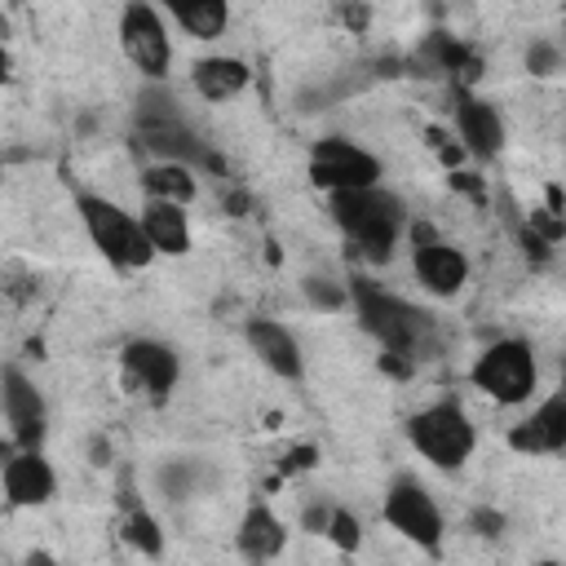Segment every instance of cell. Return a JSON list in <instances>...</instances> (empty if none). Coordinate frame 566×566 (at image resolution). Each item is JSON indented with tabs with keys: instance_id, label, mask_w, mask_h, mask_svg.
Listing matches in <instances>:
<instances>
[{
	"instance_id": "cell-16",
	"label": "cell",
	"mask_w": 566,
	"mask_h": 566,
	"mask_svg": "<svg viewBox=\"0 0 566 566\" xmlns=\"http://www.w3.org/2000/svg\"><path fill=\"white\" fill-rule=\"evenodd\" d=\"M248 84H252V66L234 53H208V57L190 62V88L212 106L243 97Z\"/></svg>"
},
{
	"instance_id": "cell-22",
	"label": "cell",
	"mask_w": 566,
	"mask_h": 566,
	"mask_svg": "<svg viewBox=\"0 0 566 566\" xmlns=\"http://www.w3.org/2000/svg\"><path fill=\"white\" fill-rule=\"evenodd\" d=\"M323 535H327L340 553H354V548L363 544V522H358V513H349V509H332L327 522H323Z\"/></svg>"
},
{
	"instance_id": "cell-18",
	"label": "cell",
	"mask_w": 566,
	"mask_h": 566,
	"mask_svg": "<svg viewBox=\"0 0 566 566\" xmlns=\"http://www.w3.org/2000/svg\"><path fill=\"white\" fill-rule=\"evenodd\" d=\"M234 544H239V553L252 557V562H274V557L287 548V526H283V517H279L270 504H252V509L239 517Z\"/></svg>"
},
{
	"instance_id": "cell-12",
	"label": "cell",
	"mask_w": 566,
	"mask_h": 566,
	"mask_svg": "<svg viewBox=\"0 0 566 566\" xmlns=\"http://www.w3.org/2000/svg\"><path fill=\"white\" fill-rule=\"evenodd\" d=\"M0 491L13 509H44L57 495V469L40 447H13L0 460Z\"/></svg>"
},
{
	"instance_id": "cell-15",
	"label": "cell",
	"mask_w": 566,
	"mask_h": 566,
	"mask_svg": "<svg viewBox=\"0 0 566 566\" xmlns=\"http://www.w3.org/2000/svg\"><path fill=\"white\" fill-rule=\"evenodd\" d=\"M509 447L517 455H557V451H566V394L539 398V407H531V416L509 429Z\"/></svg>"
},
{
	"instance_id": "cell-2",
	"label": "cell",
	"mask_w": 566,
	"mask_h": 566,
	"mask_svg": "<svg viewBox=\"0 0 566 566\" xmlns=\"http://www.w3.org/2000/svg\"><path fill=\"white\" fill-rule=\"evenodd\" d=\"M407 442L411 451L429 464V469H442V473H455L473 460L478 451V424L469 420V411L455 402V398H438L429 407H420L411 420H407Z\"/></svg>"
},
{
	"instance_id": "cell-4",
	"label": "cell",
	"mask_w": 566,
	"mask_h": 566,
	"mask_svg": "<svg viewBox=\"0 0 566 566\" xmlns=\"http://www.w3.org/2000/svg\"><path fill=\"white\" fill-rule=\"evenodd\" d=\"M469 385L491 398L495 407H526L539 389V358L526 340L517 336H504V340H491L473 367H469Z\"/></svg>"
},
{
	"instance_id": "cell-19",
	"label": "cell",
	"mask_w": 566,
	"mask_h": 566,
	"mask_svg": "<svg viewBox=\"0 0 566 566\" xmlns=\"http://www.w3.org/2000/svg\"><path fill=\"white\" fill-rule=\"evenodd\" d=\"M190 40L212 44L230 27V0H155Z\"/></svg>"
},
{
	"instance_id": "cell-26",
	"label": "cell",
	"mask_w": 566,
	"mask_h": 566,
	"mask_svg": "<svg viewBox=\"0 0 566 566\" xmlns=\"http://www.w3.org/2000/svg\"><path fill=\"white\" fill-rule=\"evenodd\" d=\"M9 4H22V0H9Z\"/></svg>"
},
{
	"instance_id": "cell-9",
	"label": "cell",
	"mask_w": 566,
	"mask_h": 566,
	"mask_svg": "<svg viewBox=\"0 0 566 566\" xmlns=\"http://www.w3.org/2000/svg\"><path fill=\"white\" fill-rule=\"evenodd\" d=\"M411 274H416V283H420L429 296L451 301V296H460V292L469 287V256H464L455 243L438 239L433 230H416Z\"/></svg>"
},
{
	"instance_id": "cell-20",
	"label": "cell",
	"mask_w": 566,
	"mask_h": 566,
	"mask_svg": "<svg viewBox=\"0 0 566 566\" xmlns=\"http://www.w3.org/2000/svg\"><path fill=\"white\" fill-rule=\"evenodd\" d=\"M142 190L146 199H164V203H195L199 195V181H195V168L186 159H155L146 172H142Z\"/></svg>"
},
{
	"instance_id": "cell-24",
	"label": "cell",
	"mask_w": 566,
	"mask_h": 566,
	"mask_svg": "<svg viewBox=\"0 0 566 566\" xmlns=\"http://www.w3.org/2000/svg\"><path fill=\"white\" fill-rule=\"evenodd\" d=\"M9 71V49H4V40H0V75Z\"/></svg>"
},
{
	"instance_id": "cell-14",
	"label": "cell",
	"mask_w": 566,
	"mask_h": 566,
	"mask_svg": "<svg viewBox=\"0 0 566 566\" xmlns=\"http://www.w3.org/2000/svg\"><path fill=\"white\" fill-rule=\"evenodd\" d=\"M243 340L256 354V363L265 371H274L279 380H301L305 376V349L296 340V332L279 318H248L243 323Z\"/></svg>"
},
{
	"instance_id": "cell-7",
	"label": "cell",
	"mask_w": 566,
	"mask_h": 566,
	"mask_svg": "<svg viewBox=\"0 0 566 566\" xmlns=\"http://www.w3.org/2000/svg\"><path fill=\"white\" fill-rule=\"evenodd\" d=\"M305 177L327 190V195H340V190H363V186H376L385 177L380 159L349 142V137H318L310 146V159H305Z\"/></svg>"
},
{
	"instance_id": "cell-1",
	"label": "cell",
	"mask_w": 566,
	"mask_h": 566,
	"mask_svg": "<svg viewBox=\"0 0 566 566\" xmlns=\"http://www.w3.org/2000/svg\"><path fill=\"white\" fill-rule=\"evenodd\" d=\"M327 212L332 221L340 226V234L367 252L371 261H385L407 226V208L394 190H385L380 181L376 186H363V190H340V195H327Z\"/></svg>"
},
{
	"instance_id": "cell-11",
	"label": "cell",
	"mask_w": 566,
	"mask_h": 566,
	"mask_svg": "<svg viewBox=\"0 0 566 566\" xmlns=\"http://www.w3.org/2000/svg\"><path fill=\"white\" fill-rule=\"evenodd\" d=\"M0 411L9 424L13 447H40L49 433V407L40 385L22 371V367H4L0 371Z\"/></svg>"
},
{
	"instance_id": "cell-6",
	"label": "cell",
	"mask_w": 566,
	"mask_h": 566,
	"mask_svg": "<svg viewBox=\"0 0 566 566\" xmlns=\"http://www.w3.org/2000/svg\"><path fill=\"white\" fill-rule=\"evenodd\" d=\"M115 35H119V53L142 80L164 84L172 75V31L155 0H128L119 9Z\"/></svg>"
},
{
	"instance_id": "cell-3",
	"label": "cell",
	"mask_w": 566,
	"mask_h": 566,
	"mask_svg": "<svg viewBox=\"0 0 566 566\" xmlns=\"http://www.w3.org/2000/svg\"><path fill=\"white\" fill-rule=\"evenodd\" d=\"M75 212H80V226H84L88 243L106 256V265L146 270L155 261V248H150L142 221L124 203H115L106 195H75Z\"/></svg>"
},
{
	"instance_id": "cell-23",
	"label": "cell",
	"mask_w": 566,
	"mask_h": 566,
	"mask_svg": "<svg viewBox=\"0 0 566 566\" xmlns=\"http://www.w3.org/2000/svg\"><path fill=\"white\" fill-rule=\"evenodd\" d=\"M526 66H531V75H553L562 66V53L553 44H531L526 49Z\"/></svg>"
},
{
	"instance_id": "cell-8",
	"label": "cell",
	"mask_w": 566,
	"mask_h": 566,
	"mask_svg": "<svg viewBox=\"0 0 566 566\" xmlns=\"http://www.w3.org/2000/svg\"><path fill=\"white\" fill-rule=\"evenodd\" d=\"M380 513H385L389 531H398L407 544L438 553L442 531H447V517H442L438 500H433L416 478H394L389 491H385V509H380Z\"/></svg>"
},
{
	"instance_id": "cell-25",
	"label": "cell",
	"mask_w": 566,
	"mask_h": 566,
	"mask_svg": "<svg viewBox=\"0 0 566 566\" xmlns=\"http://www.w3.org/2000/svg\"><path fill=\"white\" fill-rule=\"evenodd\" d=\"M4 455H9V451H4V447H0V460H4Z\"/></svg>"
},
{
	"instance_id": "cell-10",
	"label": "cell",
	"mask_w": 566,
	"mask_h": 566,
	"mask_svg": "<svg viewBox=\"0 0 566 566\" xmlns=\"http://www.w3.org/2000/svg\"><path fill=\"white\" fill-rule=\"evenodd\" d=\"M119 371L128 380V389L146 394V398H168L181 380V358L168 340L155 336H137L119 349Z\"/></svg>"
},
{
	"instance_id": "cell-17",
	"label": "cell",
	"mask_w": 566,
	"mask_h": 566,
	"mask_svg": "<svg viewBox=\"0 0 566 566\" xmlns=\"http://www.w3.org/2000/svg\"><path fill=\"white\" fill-rule=\"evenodd\" d=\"M137 221H142V230H146L155 256H186V252L195 248V230H190V212H186V203L146 199Z\"/></svg>"
},
{
	"instance_id": "cell-21",
	"label": "cell",
	"mask_w": 566,
	"mask_h": 566,
	"mask_svg": "<svg viewBox=\"0 0 566 566\" xmlns=\"http://www.w3.org/2000/svg\"><path fill=\"white\" fill-rule=\"evenodd\" d=\"M124 539H128L142 557H159V553H164V531H159V522H155L146 509H133V513L124 517Z\"/></svg>"
},
{
	"instance_id": "cell-5",
	"label": "cell",
	"mask_w": 566,
	"mask_h": 566,
	"mask_svg": "<svg viewBox=\"0 0 566 566\" xmlns=\"http://www.w3.org/2000/svg\"><path fill=\"white\" fill-rule=\"evenodd\" d=\"M354 305H358L363 327L380 340L385 354H394V358H420L429 349V318L416 305H407L402 296H389V292H380L371 283H358L354 287Z\"/></svg>"
},
{
	"instance_id": "cell-13",
	"label": "cell",
	"mask_w": 566,
	"mask_h": 566,
	"mask_svg": "<svg viewBox=\"0 0 566 566\" xmlns=\"http://www.w3.org/2000/svg\"><path fill=\"white\" fill-rule=\"evenodd\" d=\"M451 119H455L460 146H464L473 159H495V155L504 150V142H509L504 115L495 111V102H486V97H478V93H469V88L455 93Z\"/></svg>"
}]
</instances>
